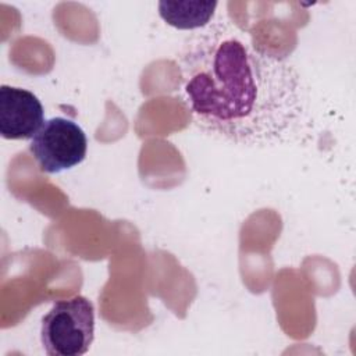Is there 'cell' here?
<instances>
[{"label": "cell", "instance_id": "3", "mask_svg": "<svg viewBox=\"0 0 356 356\" xmlns=\"http://www.w3.org/2000/svg\"><path fill=\"white\" fill-rule=\"evenodd\" d=\"M29 150L43 172L58 174L85 160L88 139L81 125L72 120L53 117L32 138Z\"/></svg>", "mask_w": 356, "mask_h": 356}, {"label": "cell", "instance_id": "2", "mask_svg": "<svg viewBox=\"0 0 356 356\" xmlns=\"http://www.w3.org/2000/svg\"><path fill=\"white\" fill-rule=\"evenodd\" d=\"M93 338L95 307L82 295L56 302L42 318L40 341L49 356H82Z\"/></svg>", "mask_w": 356, "mask_h": 356}, {"label": "cell", "instance_id": "1", "mask_svg": "<svg viewBox=\"0 0 356 356\" xmlns=\"http://www.w3.org/2000/svg\"><path fill=\"white\" fill-rule=\"evenodd\" d=\"M181 95L202 131L246 146L286 139L305 113L299 74L256 47L232 22L217 19L191 35L178 56Z\"/></svg>", "mask_w": 356, "mask_h": 356}, {"label": "cell", "instance_id": "4", "mask_svg": "<svg viewBox=\"0 0 356 356\" xmlns=\"http://www.w3.org/2000/svg\"><path fill=\"white\" fill-rule=\"evenodd\" d=\"M44 124L40 100L32 92L10 86H0V134L4 139H32Z\"/></svg>", "mask_w": 356, "mask_h": 356}, {"label": "cell", "instance_id": "5", "mask_svg": "<svg viewBox=\"0 0 356 356\" xmlns=\"http://www.w3.org/2000/svg\"><path fill=\"white\" fill-rule=\"evenodd\" d=\"M217 1L182 0V1H160L159 15L161 19L182 31L202 29L207 26L217 8Z\"/></svg>", "mask_w": 356, "mask_h": 356}]
</instances>
